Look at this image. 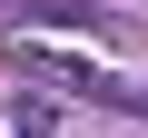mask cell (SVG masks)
I'll return each instance as SVG.
<instances>
[{"instance_id":"cell-1","label":"cell","mask_w":148,"mask_h":138,"mask_svg":"<svg viewBox=\"0 0 148 138\" xmlns=\"http://www.w3.org/2000/svg\"><path fill=\"white\" fill-rule=\"evenodd\" d=\"M10 69H20L30 89H49V99H79V109H148V89L128 79V69H109V59H89V49H59V40H40V30L10 40Z\"/></svg>"},{"instance_id":"cell-2","label":"cell","mask_w":148,"mask_h":138,"mask_svg":"<svg viewBox=\"0 0 148 138\" xmlns=\"http://www.w3.org/2000/svg\"><path fill=\"white\" fill-rule=\"evenodd\" d=\"M10 128H20V138H59V109H49V99H20V118H10Z\"/></svg>"}]
</instances>
